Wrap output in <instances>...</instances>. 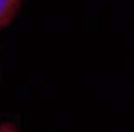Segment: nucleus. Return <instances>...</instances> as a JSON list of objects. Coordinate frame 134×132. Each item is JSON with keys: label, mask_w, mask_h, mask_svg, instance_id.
I'll return each instance as SVG.
<instances>
[{"label": "nucleus", "mask_w": 134, "mask_h": 132, "mask_svg": "<svg viewBox=\"0 0 134 132\" xmlns=\"http://www.w3.org/2000/svg\"><path fill=\"white\" fill-rule=\"evenodd\" d=\"M21 7V0H0V27L12 22Z\"/></svg>", "instance_id": "1"}, {"label": "nucleus", "mask_w": 134, "mask_h": 132, "mask_svg": "<svg viewBox=\"0 0 134 132\" xmlns=\"http://www.w3.org/2000/svg\"><path fill=\"white\" fill-rule=\"evenodd\" d=\"M0 132H19L12 124H0Z\"/></svg>", "instance_id": "2"}]
</instances>
